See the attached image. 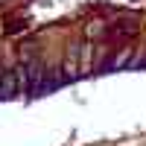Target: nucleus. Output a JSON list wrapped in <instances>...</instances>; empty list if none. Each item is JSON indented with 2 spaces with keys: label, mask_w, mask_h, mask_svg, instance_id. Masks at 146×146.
Returning a JSON list of instances; mask_svg holds the SVG:
<instances>
[{
  "label": "nucleus",
  "mask_w": 146,
  "mask_h": 146,
  "mask_svg": "<svg viewBox=\"0 0 146 146\" xmlns=\"http://www.w3.org/2000/svg\"><path fill=\"white\" fill-rule=\"evenodd\" d=\"M91 70V44H82V73Z\"/></svg>",
  "instance_id": "39448f33"
},
{
  "label": "nucleus",
  "mask_w": 146,
  "mask_h": 146,
  "mask_svg": "<svg viewBox=\"0 0 146 146\" xmlns=\"http://www.w3.org/2000/svg\"><path fill=\"white\" fill-rule=\"evenodd\" d=\"M0 3H6V0H0Z\"/></svg>",
  "instance_id": "423d86ee"
},
{
  "label": "nucleus",
  "mask_w": 146,
  "mask_h": 146,
  "mask_svg": "<svg viewBox=\"0 0 146 146\" xmlns=\"http://www.w3.org/2000/svg\"><path fill=\"white\" fill-rule=\"evenodd\" d=\"M79 53H82V47H76V44H70V50H67V56H64V79H73L76 73L82 70V64H79Z\"/></svg>",
  "instance_id": "7ed1b4c3"
},
{
  "label": "nucleus",
  "mask_w": 146,
  "mask_h": 146,
  "mask_svg": "<svg viewBox=\"0 0 146 146\" xmlns=\"http://www.w3.org/2000/svg\"><path fill=\"white\" fill-rule=\"evenodd\" d=\"M27 67V82H29V94H41L44 91V79H47V67L41 58H32L29 64H23Z\"/></svg>",
  "instance_id": "f257e3e1"
},
{
  "label": "nucleus",
  "mask_w": 146,
  "mask_h": 146,
  "mask_svg": "<svg viewBox=\"0 0 146 146\" xmlns=\"http://www.w3.org/2000/svg\"><path fill=\"white\" fill-rule=\"evenodd\" d=\"M0 79H3V73H0Z\"/></svg>",
  "instance_id": "0eeeda50"
},
{
  "label": "nucleus",
  "mask_w": 146,
  "mask_h": 146,
  "mask_svg": "<svg viewBox=\"0 0 146 146\" xmlns=\"http://www.w3.org/2000/svg\"><path fill=\"white\" fill-rule=\"evenodd\" d=\"M21 94V85H18V70H6L3 79H0V100H12V96Z\"/></svg>",
  "instance_id": "f03ea898"
},
{
  "label": "nucleus",
  "mask_w": 146,
  "mask_h": 146,
  "mask_svg": "<svg viewBox=\"0 0 146 146\" xmlns=\"http://www.w3.org/2000/svg\"><path fill=\"white\" fill-rule=\"evenodd\" d=\"M131 53H135L131 47H123V50H120V53L111 58V62H108V67H111V70H120V67H126V64L131 62Z\"/></svg>",
  "instance_id": "20e7f679"
}]
</instances>
